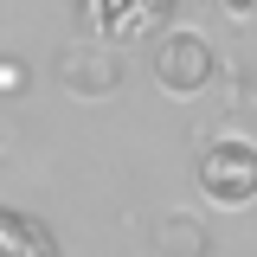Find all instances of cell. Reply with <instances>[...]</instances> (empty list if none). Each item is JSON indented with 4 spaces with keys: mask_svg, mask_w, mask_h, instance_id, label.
<instances>
[{
    "mask_svg": "<svg viewBox=\"0 0 257 257\" xmlns=\"http://www.w3.org/2000/svg\"><path fill=\"white\" fill-rule=\"evenodd\" d=\"M231 109H257V71H244V77L231 84Z\"/></svg>",
    "mask_w": 257,
    "mask_h": 257,
    "instance_id": "ba28073f",
    "label": "cell"
},
{
    "mask_svg": "<svg viewBox=\"0 0 257 257\" xmlns=\"http://www.w3.org/2000/svg\"><path fill=\"white\" fill-rule=\"evenodd\" d=\"M219 7H225V20H238V26L257 13V0H219Z\"/></svg>",
    "mask_w": 257,
    "mask_h": 257,
    "instance_id": "9c48e42d",
    "label": "cell"
},
{
    "mask_svg": "<svg viewBox=\"0 0 257 257\" xmlns=\"http://www.w3.org/2000/svg\"><path fill=\"white\" fill-rule=\"evenodd\" d=\"M58 84L77 103H103V96L122 84V58H116V45H103V39H77V45H64L58 52Z\"/></svg>",
    "mask_w": 257,
    "mask_h": 257,
    "instance_id": "277c9868",
    "label": "cell"
},
{
    "mask_svg": "<svg viewBox=\"0 0 257 257\" xmlns=\"http://www.w3.org/2000/svg\"><path fill=\"white\" fill-rule=\"evenodd\" d=\"M199 193L219 212H244L257 199V142L244 135H212L199 155Z\"/></svg>",
    "mask_w": 257,
    "mask_h": 257,
    "instance_id": "6da1fadb",
    "label": "cell"
},
{
    "mask_svg": "<svg viewBox=\"0 0 257 257\" xmlns=\"http://www.w3.org/2000/svg\"><path fill=\"white\" fill-rule=\"evenodd\" d=\"M26 77H32L26 64L13 58V52H0V96H20V90H26Z\"/></svg>",
    "mask_w": 257,
    "mask_h": 257,
    "instance_id": "52a82bcc",
    "label": "cell"
},
{
    "mask_svg": "<svg viewBox=\"0 0 257 257\" xmlns=\"http://www.w3.org/2000/svg\"><path fill=\"white\" fill-rule=\"evenodd\" d=\"M212 77H219V52L206 45V32L174 26V32L155 39V84L167 96H199Z\"/></svg>",
    "mask_w": 257,
    "mask_h": 257,
    "instance_id": "7a4b0ae2",
    "label": "cell"
},
{
    "mask_svg": "<svg viewBox=\"0 0 257 257\" xmlns=\"http://www.w3.org/2000/svg\"><path fill=\"white\" fill-rule=\"evenodd\" d=\"M155 7H161V13H174V7H180V0H155Z\"/></svg>",
    "mask_w": 257,
    "mask_h": 257,
    "instance_id": "30bf717a",
    "label": "cell"
},
{
    "mask_svg": "<svg viewBox=\"0 0 257 257\" xmlns=\"http://www.w3.org/2000/svg\"><path fill=\"white\" fill-rule=\"evenodd\" d=\"M77 13H84V32L90 39H103V45H148V39H161V13L155 0H77Z\"/></svg>",
    "mask_w": 257,
    "mask_h": 257,
    "instance_id": "3957f363",
    "label": "cell"
},
{
    "mask_svg": "<svg viewBox=\"0 0 257 257\" xmlns=\"http://www.w3.org/2000/svg\"><path fill=\"white\" fill-rule=\"evenodd\" d=\"M0 161H7V135H0Z\"/></svg>",
    "mask_w": 257,
    "mask_h": 257,
    "instance_id": "8fae6325",
    "label": "cell"
},
{
    "mask_svg": "<svg viewBox=\"0 0 257 257\" xmlns=\"http://www.w3.org/2000/svg\"><path fill=\"white\" fill-rule=\"evenodd\" d=\"M0 257H58V238L32 219V212L0 206Z\"/></svg>",
    "mask_w": 257,
    "mask_h": 257,
    "instance_id": "8992f818",
    "label": "cell"
},
{
    "mask_svg": "<svg viewBox=\"0 0 257 257\" xmlns=\"http://www.w3.org/2000/svg\"><path fill=\"white\" fill-rule=\"evenodd\" d=\"M148 244H155V257H212V238L193 212H161Z\"/></svg>",
    "mask_w": 257,
    "mask_h": 257,
    "instance_id": "5b68a950",
    "label": "cell"
}]
</instances>
